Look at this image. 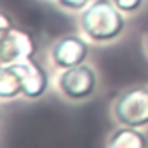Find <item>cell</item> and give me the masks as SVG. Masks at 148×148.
Returning <instances> with one entry per match:
<instances>
[{"mask_svg":"<svg viewBox=\"0 0 148 148\" xmlns=\"http://www.w3.org/2000/svg\"><path fill=\"white\" fill-rule=\"evenodd\" d=\"M124 14L113 0H92L80 12L79 26L86 38L94 44H110L120 38L127 28Z\"/></svg>","mask_w":148,"mask_h":148,"instance_id":"6da1fadb","label":"cell"},{"mask_svg":"<svg viewBox=\"0 0 148 148\" xmlns=\"http://www.w3.org/2000/svg\"><path fill=\"white\" fill-rule=\"evenodd\" d=\"M112 115L119 125L148 127V86L125 87L112 103Z\"/></svg>","mask_w":148,"mask_h":148,"instance_id":"7a4b0ae2","label":"cell"},{"mask_svg":"<svg viewBox=\"0 0 148 148\" xmlns=\"http://www.w3.org/2000/svg\"><path fill=\"white\" fill-rule=\"evenodd\" d=\"M98 73L87 63L63 70L56 80L59 94L70 103H82L92 98L98 89Z\"/></svg>","mask_w":148,"mask_h":148,"instance_id":"3957f363","label":"cell"},{"mask_svg":"<svg viewBox=\"0 0 148 148\" xmlns=\"http://www.w3.org/2000/svg\"><path fill=\"white\" fill-rule=\"evenodd\" d=\"M37 51L38 42L30 30L14 23L11 28L0 32V64H12L35 58Z\"/></svg>","mask_w":148,"mask_h":148,"instance_id":"277c9868","label":"cell"},{"mask_svg":"<svg viewBox=\"0 0 148 148\" xmlns=\"http://www.w3.org/2000/svg\"><path fill=\"white\" fill-rule=\"evenodd\" d=\"M89 49H91L89 38L77 35V33H68V35L59 37L51 45L49 56H51L54 68L63 71V70L86 63V59L89 56Z\"/></svg>","mask_w":148,"mask_h":148,"instance_id":"5b68a950","label":"cell"},{"mask_svg":"<svg viewBox=\"0 0 148 148\" xmlns=\"http://www.w3.org/2000/svg\"><path fill=\"white\" fill-rule=\"evenodd\" d=\"M12 66L21 77L23 96L26 99H38L47 92L51 86V77L47 68L40 61H37L35 58H28L25 61L12 63Z\"/></svg>","mask_w":148,"mask_h":148,"instance_id":"8992f818","label":"cell"},{"mask_svg":"<svg viewBox=\"0 0 148 148\" xmlns=\"http://www.w3.org/2000/svg\"><path fill=\"white\" fill-rule=\"evenodd\" d=\"M105 148H148V139L141 129L119 125L108 134Z\"/></svg>","mask_w":148,"mask_h":148,"instance_id":"52a82bcc","label":"cell"},{"mask_svg":"<svg viewBox=\"0 0 148 148\" xmlns=\"http://www.w3.org/2000/svg\"><path fill=\"white\" fill-rule=\"evenodd\" d=\"M23 96L21 77L12 64H0V99L9 101Z\"/></svg>","mask_w":148,"mask_h":148,"instance_id":"ba28073f","label":"cell"},{"mask_svg":"<svg viewBox=\"0 0 148 148\" xmlns=\"http://www.w3.org/2000/svg\"><path fill=\"white\" fill-rule=\"evenodd\" d=\"M92 0H56V5L68 12H82Z\"/></svg>","mask_w":148,"mask_h":148,"instance_id":"9c48e42d","label":"cell"},{"mask_svg":"<svg viewBox=\"0 0 148 148\" xmlns=\"http://www.w3.org/2000/svg\"><path fill=\"white\" fill-rule=\"evenodd\" d=\"M113 4L124 12V14H134L138 12L143 4H145V0H113Z\"/></svg>","mask_w":148,"mask_h":148,"instance_id":"30bf717a","label":"cell"},{"mask_svg":"<svg viewBox=\"0 0 148 148\" xmlns=\"http://www.w3.org/2000/svg\"><path fill=\"white\" fill-rule=\"evenodd\" d=\"M14 25V19L5 12V11H2L0 12V32L2 30H7V28H11Z\"/></svg>","mask_w":148,"mask_h":148,"instance_id":"8fae6325","label":"cell"},{"mask_svg":"<svg viewBox=\"0 0 148 148\" xmlns=\"http://www.w3.org/2000/svg\"><path fill=\"white\" fill-rule=\"evenodd\" d=\"M143 49H145V54L148 56V30H146L145 35H143Z\"/></svg>","mask_w":148,"mask_h":148,"instance_id":"7c38bea8","label":"cell"}]
</instances>
